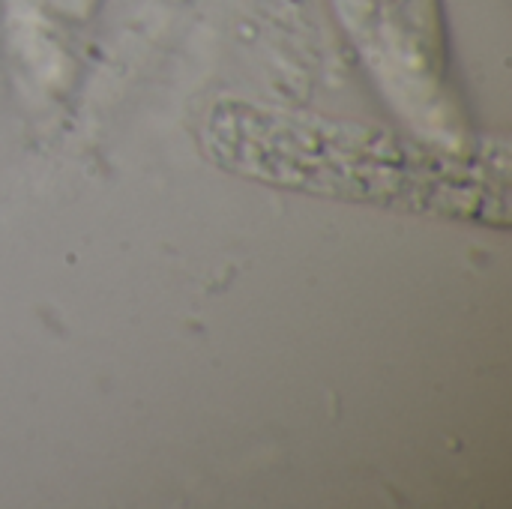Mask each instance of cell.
<instances>
[{
    "label": "cell",
    "instance_id": "cell-1",
    "mask_svg": "<svg viewBox=\"0 0 512 509\" xmlns=\"http://www.w3.org/2000/svg\"><path fill=\"white\" fill-rule=\"evenodd\" d=\"M201 141L222 171L285 192L507 228V144L456 153L246 99L213 102Z\"/></svg>",
    "mask_w": 512,
    "mask_h": 509
}]
</instances>
